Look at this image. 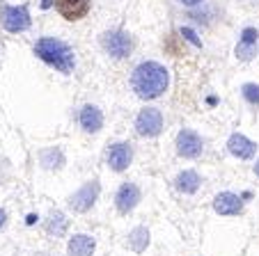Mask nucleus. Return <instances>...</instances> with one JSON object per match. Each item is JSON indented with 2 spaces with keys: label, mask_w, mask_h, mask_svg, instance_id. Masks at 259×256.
I'll return each instance as SVG.
<instances>
[{
  "label": "nucleus",
  "mask_w": 259,
  "mask_h": 256,
  "mask_svg": "<svg viewBox=\"0 0 259 256\" xmlns=\"http://www.w3.org/2000/svg\"><path fill=\"white\" fill-rule=\"evenodd\" d=\"M243 96L248 98L250 103H254V106H257V103H259V85H252V82L243 85Z\"/></svg>",
  "instance_id": "19"
},
{
  "label": "nucleus",
  "mask_w": 259,
  "mask_h": 256,
  "mask_svg": "<svg viewBox=\"0 0 259 256\" xmlns=\"http://www.w3.org/2000/svg\"><path fill=\"white\" fill-rule=\"evenodd\" d=\"M131 158H133L131 144H126V142H117V144H113L108 149V165L115 172H124L131 165Z\"/></svg>",
  "instance_id": "9"
},
{
  "label": "nucleus",
  "mask_w": 259,
  "mask_h": 256,
  "mask_svg": "<svg viewBox=\"0 0 259 256\" xmlns=\"http://www.w3.org/2000/svg\"><path fill=\"white\" fill-rule=\"evenodd\" d=\"M184 34H186V37H188V39H191L193 44H200V41H197V37H195V34H193V32H191V30H184Z\"/></svg>",
  "instance_id": "21"
},
{
  "label": "nucleus",
  "mask_w": 259,
  "mask_h": 256,
  "mask_svg": "<svg viewBox=\"0 0 259 256\" xmlns=\"http://www.w3.org/2000/svg\"><path fill=\"white\" fill-rule=\"evenodd\" d=\"M34 53L39 55L46 64L55 67L58 71L69 73L76 67V58H73V50L64 44L62 39L55 37H41L37 44H34Z\"/></svg>",
  "instance_id": "2"
},
{
  "label": "nucleus",
  "mask_w": 259,
  "mask_h": 256,
  "mask_svg": "<svg viewBox=\"0 0 259 256\" xmlns=\"http://www.w3.org/2000/svg\"><path fill=\"white\" fill-rule=\"evenodd\" d=\"M5 222H7V213L3 211V208H0V229L5 227Z\"/></svg>",
  "instance_id": "20"
},
{
  "label": "nucleus",
  "mask_w": 259,
  "mask_h": 256,
  "mask_svg": "<svg viewBox=\"0 0 259 256\" xmlns=\"http://www.w3.org/2000/svg\"><path fill=\"white\" fill-rule=\"evenodd\" d=\"M227 149H230V153L236 156V158L248 160V158H252V156H254L257 144H254L252 140H248L245 135H241V133H234V135L227 140Z\"/></svg>",
  "instance_id": "12"
},
{
  "label": "nucleus",
  "mask_w": 259,
  "mask_h": 256,
  "mask_svg": "<svg viewBox=\"0 0 259 256\" xmlns=\"http://www.w3.org/2000/svg\"><path fill=\"white\" fill-rule=\"evenodd\" d=\"M136 131L142 137H156L163 131V115L156 108H145L136 119Z\"/></svg>",
  "instance_id": "4"
},
{
  "label": "nucleus",
  "mask_w": 259,
  "mask_h": 256,
  "mask_svg": "<svg viewBox=\"0 0 259 256\" xmlns=\"http://www.w3.org/2000/svg\"><path fill=\"white\" fill-rule=\"evenodd\" d=\"M94 242L92 236H85V233H78L69 240V256H92L94 254Z\"/></svg>",
  "instance_id": "15"
},
{
  "label": "nucleus",
  "mask_w": 259,
  "mask_h": 256,
  "mask_svg": "<svg viewBox=\"0 0 259 256\" xmlns=\"http://www.w3.org/2000/svg\"><path fill=\"white\" fill-rule=\"evenodd\" d=\"M254 174L259 176V160H257V165H254Z\"/></svg>",
  "instance_id": "23"
},
{
  "label": "nucleus",
  "mask_w": 259,
  "mask_h": 256,
  "mask_svg": "<svg viewBox=\"0 0 259 256\" xmlns=\"http://www.w3.org/2000/svg\"><path fill=\"white\" fill-rule=\"evenodd\" d=\"M67 227H69V220L64 218L62 213H53L49 224H46L49 233H55V236H64V233H67Z\"/></svg>",
  "instance_id": "17"
},
{
  "label": "nucleus",
  "mask_w": 259,
  "mask_h": 256,
  "mask_svg": "<svg viewBox=\"0 0 259 256\" xmlns=\"http://www.w3.org/2000/svg\"><path fill=\"white\" fill-rule=\"evenodd\" d=\"M177 151L184 158H197L202 153V137L191 128H184L177 135Z\"/></svg>",
  "instance_id": "7"
},
{
  "label": "nucleus",
  "mask_w": 259,
  "mask_h": 256,
  "mask_svg": "<svg viewBox=\"0 0 259 256\" xmlns=\"http://www.w3.org/2000/svg\"><path fill=\"white\" fill-rule=\"evenodd\" d=\"M0 21L7 32H25L30 28V12L28 7H12V5H0Z\"/></svg>",
  "instance_id": "3"
},
{
  "label": "nucleus",
  "mask_w": 259,
  "mask_h": 256,
  "mask_svg": "<svg viewBox=\"0 0 259 256\" xmlns=\"http://www.w3.org/2000/svg\"><path fill=\"white\" fill-rule=\"evenodd\" d=\"M179 3H184V5H188V7H193V5H200L202 0H179Z\"/></svg>",
  "instance_id": "22"
},
{
  "label": "nucleus",
  "mask_w": 259,
  "mask_h": 256,
  "mask_svg": "<svg viewBox=\"0 0 259 256\" xmlns=\"http://www.w3.org/2000/svg\"><path fill=\"white\" fill-rule=\"evenodd\" d=\"M53 5L67 21H78L90 12V0H53Z\"/></svg>",
  "instance_id": "8"
},
{
  "label": "nucleus",
  "mask_w": 259,
  "mask_h": 256,
  "mask_svg": "<svg viewBox=\"0 0 259 256\" xmlns=\"http://www.w3.org/2000/svg\"><path fill=\"white\" fill-rule=\"evenodd\" d=\"M140 201V190H138L136 183H124L122 188L117 190V197H115V203H117V211L119 213H131L133 208L138 206Z\"/></svg>",
  "instance_id": "10"
},
{
  "label": "nucleus",
  "mask_w": 259,
  "mask_h": 256,
  "mask_svg": "<svg viewBox=\"0 0 259 256\" xmlns=\"http://www.w3.org/2000/svg\"><path fill=\"white\" fill-rule=\"evenodd\" d=\"M99 190H101V185H99L97 179L88 181V183H85L83 188L78 190V192L69 199V206H71V211H76V213L90 211V208H92V203L97 201V197H99Z\"/></svg>",
  "instance_id": "6"
},
{
  "label": "nucleus",
  "mask_w": 259,
  "mask_h": 256,
  "mask_svg": "<svg viewBox=\"0 0 259 256\" xmlns=\"http://www.w3.org/2000/svg\"><path fill=\"white\" fill-rule=\"evenodd\" d=\"M170 85L167 69L158 62H142L131 76V87L140 98H158Z\"/></svg>",
  "instance_id": "1"
},
{
  "label": "nucleus",
  "mask_w": 259,
  "mask_h": 256,
  "mask_svg": "<svg viewBox=\"0 0 259 256\" xmlns=\"http://www.w3.org/2000/svg\"><path fill=\"white\" fill-rule=\"evenodd\" d=\"M177 188H179L181 192H195V190L200 188V176H197V172H193V169L181 172V174L177 176Z\"/></svg>",
  "instance_id": "16"
},
{
  "label": "nucleus",
  "mask_w": 259,
  "mask_h": 256,
  "mask_svg": "<svg viewBox=\"0 0 259 256\" xmlns=\"http://www.w3.org/2000/svg\"><path fill=\"white\" fill-rule=\"evenodd\" d=\"M101 44H103V48H106L108 53L113 55V58H117V60H122V58H126V55H131V50H133L131 37H128L126 32H122V30H115V32H106V34H103V39H101Z\"/></svg>",
  "instance_id": "5"
},
{
  "label": "nucleus",
  "mask_w": 259,
  "mask_h": 256,
  "mask_svg": "<svg viewBox=\"0 0 259 256\" xmlns=\"http://www.w3.org/2000/svg\"><path fill=\"white\" fill-rule=\"evenodd\" d=\"M147 240H149V233H147V229H145V227L133 229V233L128 236V242H131V247H133L136 251H142V249H145Z\"/></svg>",
  "instance_id": "18"
},
{
  "label": "nucleus",
  "mask_w": 259,
  "mask_h": 256,
  "mask_svg": "<svg viewBox=\"0 0 259 256\" xmlns=\"http://www.w3.org/2000/svg\"><path fill=\"white\" fill-rule=\"evenodd\" d=\"M257 37H259V32L254 28H245L243 34H241L239 46H236V58H241V60L252 58L254 48H257Z\"/></svg>",
  "instance_id": "13"
},
{
  "label": "nucleus",
  "mask_w": 259,
  "mask_h": 256,
  "mask_svg": "<svg viewBox=\"0 0 259 256\" xmlns=\"http://www.w3.org/2000/svg\"><path fill=\"white\" fill-rule=\"evenodd\" d=\"M213 211L218 215H239L243 211V201L234 192H220L213 199Z\"/></svg>",
  "instance_id": "11"
},
{
  "label": "nucleus",
  "mask_w": 259,
  "mask_h": 256,
  "mask_svg": "<svg viewBox=\"0 0 259 256\" xmlns=\"http://www.w3.org/2000/svg\"><path fill=\"white\" fill-rule=\"evenodd\" d=\"M80 126H83L88 133L101 131V126H103V115H101V110H99L97 106H85L83 110H80Z\"/></svg>",
  "instance_id": "14"
}]
</instances>
